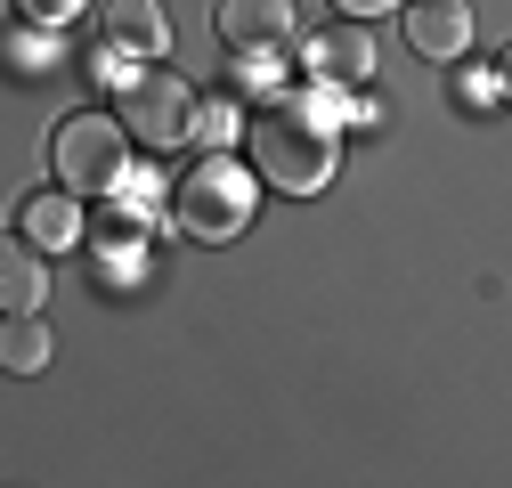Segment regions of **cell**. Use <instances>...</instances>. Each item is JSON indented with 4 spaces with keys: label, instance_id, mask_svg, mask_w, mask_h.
<instances>
[{
    "label": "cell",
    "instance_id": "cell-1",
    "mask_svg": "<svg viewBox=\"0 0 512 488\" xmlns=\"http://www.w3.org/2000/svg\"><path fill=\"white\" fill-rule=\"evenodd\" d=\"M244 163L261 171L269 188H285V196H317L334 179L342 147L326 131V114H309L301 98H261L252 122H244Z\"/></svg>",
    "mask_w": 512,
    "mask_h": 488
},
{
    "label": "cell",
    "instance_id": "cell-2",
    "mask_svg": "<svg viewBox=\"0 0 512 488\" xmlns=\"http://www.w3.org/2000/svg\"><path fill=\"white\" fill-rule=\"evenodd\" d=\"M252 163H236V155H204L196 171L179 179V196H171V212H179V228L187 236H204V244H228V236H244V220H252V204H261V188H252Z\"/></svg>",
    "mask_w": 512,
    "mask_h": 488
},
{
    "label": "cell",
    "instance_id": "cell-3",
    "mask_svg": "<svg viewBox=\"0 0 512 488\" xmlns=\"http://www.w3.org/2000/svg\"><path fill=\"white\" fill-rule=\"evenodd\" d=\"M131 131H122V114H66L57 122V139H49V171H57V188H74V196H106L122 188V147Z\"/></svg>",
    "mask_w": 512,
    "mask_h": 488
},
{
    "label": "cell",
    "instance_id": "cell-4",
    "mask_svg": "<svg viewBox=\"0 0 512 488\" xmlns=\"http://www.w3.org/2000/svg\"><path fill=\"white\" fill-rule=\"evenodd\" d=\"M114 114H122V131H131L139 147H187V139L204 131L196 90H187L179 74H122Z\"/></svg>",
    "mask_w": 512,
    "mask_h": 488
},
{
    "label": "cell",
    "instance_id": "cell-5",
    "mask_svg": "<svg viewBox=\"0 0 512 488\" xmlns=\"http://www.w3.org/2000/svg\"><path fill=\"white\" fill-rule=\"evenodd\" d=\"M220 41L236 57H269L293 41V0H220Z\"/></svg>",
    "mask_w": 512,
    "mask_h": 488
},
{
    "label": "cell",
    "instance_id": "cell-6",
    "mask_svg": "<svg viewBox=\"0 0 512 488\" xmlns=\"http://www.w3.org/2000/svg\"><path fill=\"white\" fill-rule=\"evenodd\" d=\"M472 41V9L464 0H415L407 9V49L415 57H464Z\"/></svg>",
    "mask_w": 512,
    "mask_h": 488
},
{
    "label": "cell",
    "instance_id": "cell-7",
    "mask_svg": "<svg viewBox=\"0 0 512 488\" xmlns=\"http://www.w3.org/2000/svg\"><path fill=\"white\" fill-rule=\"evenodd\" d=\"M309 74H334V82H366L374 74V33L350 17V25H334V33H317L309 41Z\"/></svg>",
    "mask_w": 512,
    "mask_h": 488
},
{
    "label": "cell",
    "instance_id": "cell-8",
    "mask_svg": "<svg viewBox=\"0 0 512 488\" xmlns=\"http://www.w3.org/2000/svg\"><path fill=\"white\" fill-rule=\"evenodd\" d=\"M41 293H49L41 244L33 236H9V244H0V301H9V310H41Z\"/></svg>",
    "mask_w": 512,
    "mask_h": 488
},
{
    "label": "cell",
    "instance_id": "cell-9",
    "mask_svg": "<svg viewBox=\"0 0 512 488\" xmlns=\"http://www.w3.org/2000/svg\"><path fill=\"white\" fill-rule=\"evenodd\" d=\"M163 41H171L163 0H114V9H106V49H139V57H155Z\"/></svg>",
    "mask_w": 512,
    "mask_h": 488
},
{
    "label": "cell",
    "instance_id": "cell-10",
    "mask_svg": "<svg viewBox=\"0 0 512 488\" xmlns=\"http://www.w3.org/2000/svg\"><path fill=\"white\" fill-rule=\"evenodd\" d=\"M49 350H57L49 318H33V310H9V326H0V366H9V375H41V366H49Z\"/></svg>",
    "mask_w": 512,
    "mask_h": 488
},
{
    "label": "cell",
    "instance_id": "cell-11",
    "mask_svg": "<svg viewBox=\"0 0 512 488\" xmlns=\"http://www.w3.org/2000/svg\"><path fill=\"white\" fill-rule=\"evenodd\" d=\"M17 236H33V244H74V236H82V212H74V188H57V196L41 188V196L25 204V228H17Z\"/></svg>",
    "mask_w": 512,
    "mask_h": 488
},
{
    "label": "cell",
    "instance_id": "cell-12",
    "mask_svg": "<svg viewBox=\"0 0 512 488\" xmlns=\"http://www.w3.org/2000/svg\"><path fill=\"white\" fill-rule=\"evenodd\" d=\"M82 9H90V0H17V17H25V25H41V33H57V25H74Z\"/></svg>",
    "mask_w": 512,
    "mask_h": 488
},
{
    "label": "cell",
    "instance_id": "cell-13",
    "mask_svg": "<svg viewBox=\"0 0 512 488\" xmlns=\"http://www.w3.org/2000/svg\"><path fill=\"white\" fill-rule=\"evenodd\" d=\"M204 139H236V106H204Z\"/></svg>",
    "mask_w": 512,
    "mask_h": 488
},
{
    "label": "cell",
    "instance_id": "cell-14",
    "mask_svg": "<svg viewBox=\"0 0 512 488\" xmlns=\"http://www.w3.org/2000/svg\"><path fill=\"white\" fill-rule=\"evenodd\" d=\"M334 9H342V17H358V25H366V17H391V0H334Z\"/></svg>",
    "mask_w": 512,
    "mask_h": 488
},
{
    "label": "cell",
    "instance_id": "cell-15",
    "mask_svg": "<svg viewBox=\"0 0 512 488\" xmlns=\"http://www.w3.org/2000/svg\"><path fill=\"white\" fill-rule=\"evenodd\" d=\"M496 90L512 98V41H504V57H496Z\"/></svg>",
    "mask_w": 512,
    "mask_h": 488
}]
</instances>
